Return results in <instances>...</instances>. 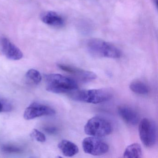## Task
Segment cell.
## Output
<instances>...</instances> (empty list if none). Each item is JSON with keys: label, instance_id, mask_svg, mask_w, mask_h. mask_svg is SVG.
Instances as JSON below:
<instances>
[{"label": "cell", "instance_id": "cell-14", "mask_svg": "<svg viewBox=\"0 0 158 158\" xmlns=\"http://www.w3.org/2000/svg\"><path fill=\"white\" fill-rule=\"evenodd\" d=\"M129 88L131 91L139 95H147L150 91L148 85L140 81L132 82L129 85Z\"/></svg>", "mask_w": 158, "mask_h": 158}, {"label": "cell", "instance_id": "cell-9", "mask_svg": "<svg viewBox=\"0 0 158 158\" xmlns=\"http://www.w3.org/2000/svg\"><path fill=\"white\" fill-rule=\"evenodd\" d=\"M1 46L2 53L9 60H18L23 58L22 52L8 39H2Z\"/></svg>", "mask_w": 158, "mask_h": 158}, {"label": "cell", "instance_id": "cell-19", "mask_svg": "<svg viewBox=\"0 0 158 158\" xmlns=\"http://www.w3.org/2000/svg\"><path fill=\"white\" fill-rule=\"evenodd\" d=\"M44 130L48 134L53 135L56 134L58 132V130L56 127H48L44 128Z\"/></svg>", "mask_w": 158, "mask_h": 158}, {"label": "cell", "instance_id": "cell-1", "mask_svg": "<svg viewBox=\"0 0 158 158\" xmlns=\"http://www.w3.org/2000/svg\"><path fill=\"white\" fill-rule=\"evenodd\" d=\"M46 89L55 94L72 93L78 89L73 79L60 74H51L46 76Z\"/></svg>", "mask_w": 158, "mask_h": 158}, {"label": "cell", "instance_id": "cell-4", "mask_svg": "<svg viewBox=\"0 0 158 158\" xmlns=\"http://www.w3.org/2000/svg\"><path fill=\"white\" fill-rule=\"evenodd\" d=\"M84 129L86 135L99 138L110 134L113 127L108 120L99 116H95L88 121Z\"/></svg>", "mask_w": 158, "mask_h": 158}, {"label": "cell", "instance_id": "cell-15", "mask_svg": "<svg viewBox=\"0 0 158 158\" xmlns=\"http://www.w3.org/2000/svg\"><path fill=\"white\" fill-rule=\"evenodd\" d=\"M27 78L35 85H38L41 82L42 77L40 73L35 69H30L26 75Z\"/></svg>", "mask_w": 158, "mask_h": 158}, {"label": "cell", "instance_id": "cell-17", "mask_svg": "<svg viewBox=\"0 0 158 158\" xmlns=\"http://www.w3.org/2000/svg\"><path fill=\"white\" fill-rule=\"evenodd\" d=\"M31 136L39 142H45L46 141V137L45 135L37 129H33L31 133Z\"/></svg>", "mask_w": 158, "mask_h": 158}, {"label": "cell", "instance_id": "cell-3", "mask_svg": "<svg viewBox=\"0 0 158 158\" xmlns=\"http://www.w3.org/2000/svg\"><path fill=\"white\" fill-rule=\"evenodd\" d=\"M74 100L92 104H98L108 101L113 96L112 91L109 89H88L74 91L70 93Z\"/></svg>", "mask_w": 158, "mask_h": 158}, {"label": "cell", "instance_id": "cell-10", "mask_svg": "<svg viewBox=\"0 0 158 158\" xmlns=\"http://www.w3.org/2000/svg\"><path fill=\"white\" fill-rule=\"evenodd\" d=\"M118 112L121 118L127 123L131 125H135L139 121V117L135 111L127 106H120Z\"/></svg>", "mask_w": 158, "mask_h": 158}, {"label": "cell", "instance_id": "cell-12", "mask_svg": "<svg viewBox=\"0 0 158 158\" xmlns=\"http://www.w3.org/2000/svg\"><path fill=\"white\" fill-rule=\"evenodd\" d=\"M58 148L66 157H73L79 152V149L75 144L66 139L61 140L58 144Z\"/></svg>", "mask_w": 158, "mask_h": 158}, {"label": "cell", "instance_id": "cell-6", "mask_svg": "<svg viewBox=\"0 0 158 158\" xmlns=\"http://www.w3.org/2000/svg\"><path fill=\"white\" fill-rule=\"evenodd\" d=\"M82 147L85 153L94 156L103 155L108 152L109 147L108 144L101 139L95 137H88L84 139Z\"/></svg>", "mask_w": 158, "mask_h": 158}, {"label": "cell", "instance_id": "cell-18", "mask_svg": "<svg viewBox=\"0 0 158 158\" xmlns=\"http://www.w3.org/2000/svg\"><path fill=\"white\" fill-rule=\"evenodd\" d=\"M12 109V106L9 102L2 99H0V113L4 111H10Z\"/></svg>", "mask_w": 158, "mask_h": 158}, {"label": "cell", "instance_id": "cell-13", "mask_svg": "<svg viewBox=\"0 0 158 158\" xmlns=\"http://www.w3.org/2000/svg\"><path fill=\"white\" fill-rule=\"evenodd\" d=\"M142 149L138 143H133L128 146L123 153L124 158H139L142 157Z\"/></svg>", "mask_w": 158, "mask_h": 158}, {"label": "cell", "instance_id": "cell-5", "mask_svg": "<svg viewBox=\"0 0 158 158\" xmlns=\"http://www.w3.org/2000/svg\"><path fill=\"white\" fill-rule=\"evenodd\" d=\"M139 132L141 142L146 147L151 148L157 141V127L154 122L148 118L142 119L139 126Z\"/></svg>", "mask_w": 158, "mask_h": 158}, {"label": "cell", "instance_id": "cell-11", "mask_svg": "<svg viewBox=\"0 0 158 158\" xmlns=\"http://www.w3.org/2000/svg\"><path fill=\"white\" fill-rule=\"evenodd\" d=\"M41 20L45 24L52 26L60 27L64 24L63 18L54 11H48L42 14Z\"/></svg>", "mask_w": 158, "mask_h": 158}, {"label": "cell", "instance_id": "cell-2", "mask_svg": "<svg viewBox=\"0 0 158 158\" xmlns=\"http://www.w3.org/2000/svg\"><path fill=\"white\" fill-rule=\"evenodd\" d=\"M89 52L96 57L119 59L122 53L113 44L98 39H91L87 43Z\"/></svg>", "mask_w": 158, "mask_h": 158}, {"label": "cell", "instance_id": "cell-8", "mask_svg": "<svg viewBox=\"0 0 158 158\" xmlns=\"http://www.w3.org/2000/svg\"><path fill=\"white\" fill-rule=\"evenodd\" d=\"M58 65L61 70L70 73L79 81L84 83L90 82L95 80L97 77V75L93 72L66 64H59Z\"/></svg>", "mask_w": 158, "mask_h": 158}, {"label": "cell", "instance_id": "cell-7", "mask_svg": "<svg viewBox=\"0 0 158 158\" xmlns=\"http://www.w3.org/2000/svg\"><path fill=\"white\" fill-rule=\"evenodd\" d=\"M55 110L49 106L34 102L27 107L24 113V118L27 120H32L42 116H53Z\"/></svg>", "mask_w": 158, "mask_h": 158}, {"label": "cell", "instance_id": "cell-16", "mask_svg": "<svg viewBox=\"0 0 158 158\" xmlns=\"http://www.w3.org/2000/svg\"><path fill=\"white\" fill-rule=\"evenodd\" d=\"M2 151L5 153H19L23 152V150L21 147L11 144L4 145L2 148Z\"/></svg>", "mask_w": 158, "mask_h": 158}]
</instances>
